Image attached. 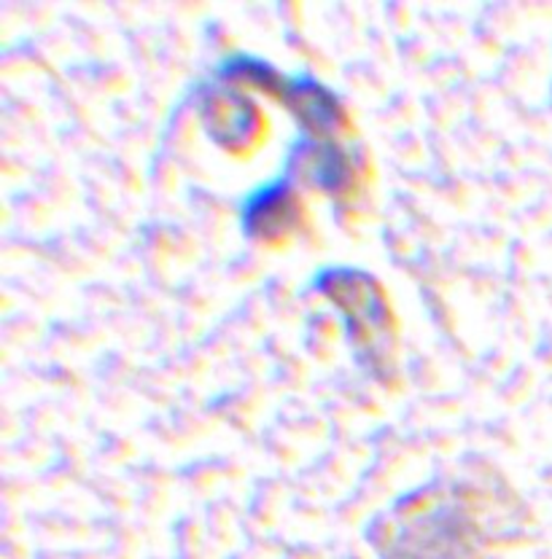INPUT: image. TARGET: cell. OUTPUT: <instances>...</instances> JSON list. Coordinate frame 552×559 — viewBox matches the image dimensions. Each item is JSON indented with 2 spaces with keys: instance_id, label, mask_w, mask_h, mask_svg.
<instances>
[{
  "instance_id": "1",
  "label": "cell",
  "mask_w": 552,
  "mask_h": 559,
  "mask_svg": "<svg viewBox=\"0 0 552 559\" xmlns=\"http://www.w3.org/2000/svg\"><path fill=\"white\" fill-rule=\"evenodd\" d=\"M478 489L434 481L377 514L367 540L380 559H478L485 546Z\"/></svg>"
},
{
  "instance_id": "2",
  "label": "cell",
  "mask_w": 552,
  "mask_h": 559,
  "mask_svg": "<svg viewBox=\"0 0 552 559\" xmlns=\"http://www.w3.org/2000/svg\"><path fill=\"white\" fill-rule=\"evenodd\" d=\"M316 290L327 296L340 318L359 364L375 380H394L397 353V318L380 280L356 266H327L313 280Z\"/></svg>"
},
{
  "instance_id": "3",
  "label": "cell",
  "mask_w": 552,
  "mask_h": 559,
  "mask_svg": "<svg viewBox=\"0 0 552 559\" xmlns=\"http://www.w3.org/2000/svg\"><path fill=\"white\" fill-rule=\"evenodd\" d=\"M219 79L240 90H259L286 105L300 121V130L313 140H334L345 132L348 114L340 97L310 75H283L257 57H232L219 70Z\"/></svg>"
},
{
  "instance_id": "4",
  "label": "cell",
  "mask_w": 552,
  "mask_h": 559,
  "mask_svg": "<svg viewBox=\"0 0 552 559\" xmlns=\"http://www.w3.org/2000/svg\"><path fill=\"white\" fill-rule=\"evenodd\" d=\"M200 119L208 138L230 154H243L259 140L265 116L259 105L240 90L219 79L200 92Z\"/></svg>"
},
{
  "instance_id": "5",
  "label": "cell",
  "mask_w": 552,
  "mask_h": 559,
  "mask_svg": "<svg viewBox=\"0 0 552 559\" xmlns=\"http://www.w3.org/2000/svg\"><path fill=\"white\" fill-rule=\"evenodd\" d=\"M286 178L345 200L359 186V165L351 151L337 140L302 138L286 159Z\"/></svg>"
},
{
  "instance_id": "6",
  "label": "cell",
  "mask_w": 552,
  "mask_h": 559,
  "mask_svg": "<svg viewBox=\"0 0 552 559\" xmlns=\"http://www.w3.org/2000/svg\"><path fill=\"white\" fill-rule=\"evenodd\" d=\"M302 215H305V207H302L300 194L294 191L292 180L283 175L261 186L243 202L240 218L243 229L254 240L281 242L300 229Z\"/></svg>"
}]
</instances>
